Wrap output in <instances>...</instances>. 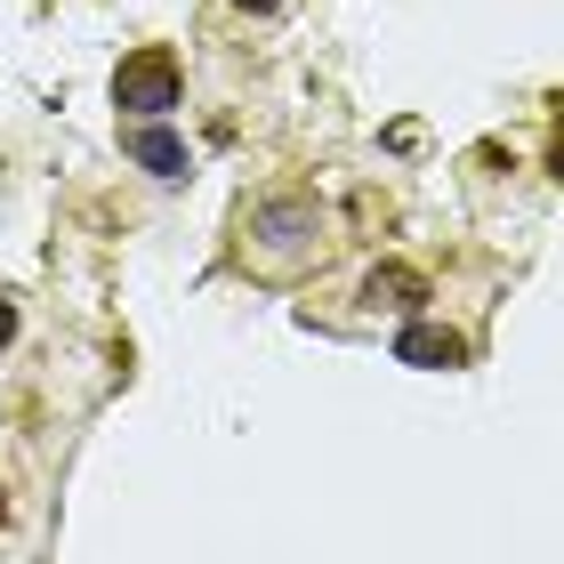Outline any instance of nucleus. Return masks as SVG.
Returning a JSON list of instances; mask_svg holds the SVG:
<instances>
[{
  "mask_svg": "<svg viewBox=\"0 0 564 564\" xmlns=\"http://www.w3.org/2000/svg\"><path fill=\"white\" fill-rule=\"evenodd\" d=\"M242 235H250L259 259L299 267V259H323L330 210H323V202H306V194H267V202H250V210H242Z\"/></svg>",
  "mask_w": 564,
  "mask_h": 564,
  "instance_id": "nucleus-1",
  "label": "nucleus"
},
{
  "mask_svg": "<svg viewBox=\"0 0 564 564\" xmlns=\"http://www.w3.org/2000/svg\"><path fill=\"white\" fill-rule=\"evenodd\" d=\"M177 97H186V73H177L170 48H138V57L113 65V106L138 113V121H162Z\"/></svg>",
  "mask_w": 564,
  "mask_h": 564,
  "instance_id": "nucleus-2",
  "label": "nucleus"
},
{
  "mask_svg": "<svg viewBox=\"0 0 564 564\" xmlns=\"http://www.w3.org/2000/svg\"><path fill=\"white\" fill-rule=\"evenodd\" d=\"M395 364H420V371H459V364H468V339H459V330L452 323H403L395 330Z\"/></svg>",
  "mask_w": 564,
  "mask_h": 564,
  "instance_id": "nucleus-3",
  "label": "nucleus"
},
{
  "mask_svg": "<svg viewBox=\"0 0 564 564\" xmlns=\"http://www.w3.org/2000/svg\"><path fill=\"white\" fill-rule=\"evenodd\" d=\"M121 145H130V162L153 170V177H186V170H194V162H186V138L162 130V121H138V130L121 138Z\"/></svg>",
  "mask_w": 564,
  "mask_h": 564,
  "instance_id": "nucleus-4",
  "label": "nucleus"
},
{
  "mask_svg": "<svg viewBox=\"0 0 564 564\" xmlns=\"http://www.w3.org/2000/svg\"><path fill=\"white\" fill-rule=\"evenodd\" d=\"M364 299H371V306H395V315H420L427 282H420L412 267H371V282H364Z\"/></svg>",
  "mask_w": 564,
  "mask_h": 564,
  "instance_id": "nucleus-5",
  "label": "nucleus"
},
{
  "mask_svg": "<svg viewBox=\"0 0 564 564\" xmlns=\"http://www.w3.org/2000/svg\"><path fill=\"white\" fill-rule=\"evenodd\" d=\"M17 339V299H0V347Z\"/></svg>",
  "mask_w": 564,
  "mask_h": 564,
  "instance_id": "nucleus-6",
  "label": "nucleus"
},
{
  "mask_svg": "<svg viewBox=\"0 0 564 564\" xmlns=\"http://www.w3.org/2000/svg\"><path fill=\"white\" fill-rule=\"evenodd\" d=\"M235 9H282V0H235Z\"/></svg>",
  "mask_w": 564,
  "mask_h": 564,
  "instance_id": "nucleus-7",
  "label": "nucleus"
}]
</instances>
